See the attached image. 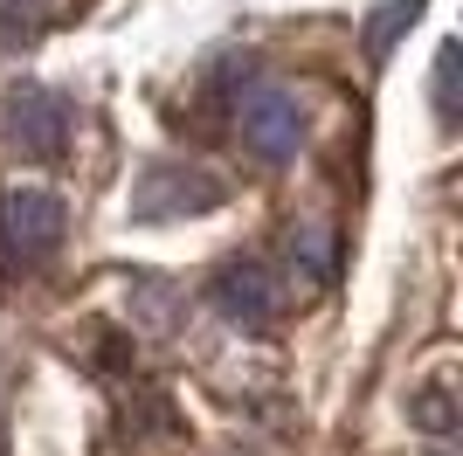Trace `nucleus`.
Segmentation results:
<instances>
[{"label":"nucleus","mask_w":463,"mask_h":456,"mask_svg":"<svg viewBox=\"0 0 463 456\" xmlns=\"http://www.w3.org/2000/svg\"><path fill=\"white\" fill-rule=\"evenodd\" d=\"M62 242V201L49 187H14L0 201V249L14 263H42Z\"/></svg>","instance_id":"1"},{"label":"nucleus","mask_w":463,"mask_h":456,"mask_svg":"<svg viewBox=\"0 0 463 456\" xmlns=\"http://www.w3.org/2000/svg\"><path fill=\"white\" fill-rule=\"evenodd\" d=\"M7 138H14L21 152H35V159H56V152L70 146V97L42 90V83L14 90L7 97Z\"/></svg>","instance_id":"2"},{"label":"nucleus","mask_w":463,"mask_h":456,"mask_svg":"<svg viewBox=\"0 0 463 456\" xmlns=\"http://www.w3.org/2000/svg\"><path fill=\"white\" fill-rule=\"evenodd\" d=\"M242 138H250L263 159H290V152L305 146V111H298V97L284 83H256L242 97Z\"/></svg>","instance_id":"3"},{"label":"nucleus","mask_w":463,"mask_h":456,"mask_svg":"<svg viewBox=\"0 0 463 456\" xmlns=\"http://www.w3.org/2000/svg\"><path fill=\"white\" fill-rule=\"evenodd\" d=\"M222 201V187H214L208 173H187V166H153L146 180H138V214L146 222H166V214H201Z\"/></svg>","instance_id":"4"},{"label":"nucleus","mask_w":463,"mask_h":456,"mask_svg":"<svg viewBox=\"0 0 463 456\" xmlns=\"http://www.w3.org/2000/svg\"><path fill=\"white\" fill-rule=\"evenodd\" d=\"M214 311L235 325H270L277 311V277L263 263H229L222 277H214Z\"/></svg>","instance_id":"5"},{"label":"nucleus","mask_w":463,"mask_h":456,"mask_svg":"<svg viewBox=\"0 0 463 456\" xmlns=\"http://www.w3.org/2000/svg\"><path fill=\"white\" fill-rule=\"evenodd\" d=\"M408 408H415V422H422L429 436H449V429H457V408H449V387H422V394L408 401Z\"/></svg>","instance_id":"6"},{"label":"nucleus","mask_w":463,"mask_h":456,"mask_svg":"<svg viewBox=\"0 0 463 456\" xmlns=\"http://www.w3.org/2000/svg\"><path fill=\"white\" fill-rule=\"evenodd\" d=\"M436 111L457 118V49H443V56H436Z\"/></svg>","instance_id":"7"}]
</instances>
